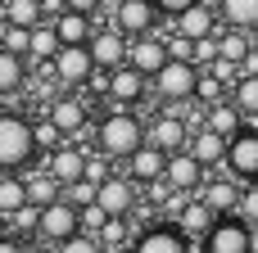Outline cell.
I'll return each mask as SVG.
<instances>
[{
  "label": "cell",
  "mask_w": 258,
  "mask_h": 253,
  "mask_svg": "<svg viewBox=\"0 0 258 253\" xmlns=\"http://www.w3.org/2000/svg\"><path fill=\"white\" fill-rule=\"evenodd\" d=\"M172 23H177V32H181V36L200 41V36L218 32V23H222V18H218V5H209V0H195V5H190V9H181Z\"/></svg>",
  "instance_id": "9a60e30c"
},
{
  "label": "cell",
  "mask_w": 258,
  "mask_h": 253,
  "mask_svg": "<svg viewBox=\"0 0 258 253\" xmlns=\"http://www.w3.org/2000/svg\"><path fill=\"white\" fill-rule=\"evenodd\" d=\"M204 127L231 140V136H236V131L245 127V113H240V109H236L231 100H218V104H209V109H204Z\"/></svg>",
  "instance_id": "603a6c76"
},
{
  "label": "cell",
  "mask_w": 258,
  "mask_h": 253,
  "mask_svg": "<svg viewBox=\"0 0 258 253\" xmlns=\"http://www.w3.org/2000/svg\"><path fill=\"white\" fill-rule=\"evenodd\" d=\"M23 181H27V204H36V208H45V204H54V199L63 195V186H59L45 167H41L36 177H23Z\"/></svg>",
  "instance_id": "f1b7e54d"
},
{
  "label": "cell",
  "mask_w": 258,
  "mask_h": 253,
  "mask_svg": "<svg viewBox=\"0 0 258 253\" xmlns=\"http://www.w3.org/2000/svg\"><path fill=\"white\" fill-rule=\"evenodd\" d=\"M77 213H82V231H91V235H95V231H100V222L109 217L100 204H86V208H77Z\"/></svg>",
  "instance_id": "b9f144b4"
},
{
  "label": "cell",
  "mask_w": 258,
  "mask_h": 253,
  "mask_svg": "<svg viewBox=\"0 0 258 253\" xmlns=\"http://www.w3.org/2000/svg\"><path fill=\"white\" fill-rule=\"evenodd\" d=\"M95 145H100L104 158H127L132 149L145 145V127H141L136 113H127L122 104H113V113L95 127Z\"/></svg>",
  "instance_id": "6da1fadb"
},
{
  "label": "cell",
  "mask_w": 258,
  "mask_h": 253,
  "mask_svg": "<svg viewBox=\"0 0 258 253\" xmlns=\"http://www.w3.org/2000/svg\"><path fill=\"white\" fill-rule=\"evenodd\" d=\"M77 231H82V213H77V204H68L63 195H59L54 204H45L41 217H36V235H41L45 244H63V240L77 235Z\"/></svg>",
  "instance_id": "277c9868"
},
{
  "label": "cell",
  "mask_w": 258,
  "mask_h": 253,
  "mask_svg": "<svg viewBox=\"0 0 258 253\" xmlns=\"http://www.w3.org/2000/svg\"><path fill=\"white\" fill-rule=\"evenodd\" d=\"M145 86H150L145 72H136L132 63H118V68H109V91H104V95L127 109V104H141V100H145Z\"/></svg>",
  "instance_id": "30bf717a"
},
{
  "label": "cell",
  "mask_w": 258,
  "mask_h": 253,
  "mask_svg": "<svg viewBox=\"0 0 258 253\" xmlns=\"http://www.w3.org/2000/svg\"><path fill=\"white\" fill-rule=\"evenodd\" d=\"M0 253H23V244H18L14 235H0Z\"/></svg>",
  "instance_id": "7dc6e473"
},
{
  "label": "cell",
  "mask_w": 258,
  "mask_h": 253,
  "mask_svg": "<svg viewBox=\"0 0 258 253\" xmlns=\"http://www.w3.org/2000/svg\"><path fill=\"white\" fill-rule=\"evenodd\" d=\"M132 253H190V244H186V235H181L177 226H150V231L136 240Z\"/></svg>",
  "instance_id": "d6986e66"
},
{
  "label": "cell",
  "mask_w": 258,
  "mask_h": 253,
  "mask_svg": "<svg viewBox=\"0 0 258 253\" xmlns=\"http://www.w3.org/2000/svg\"><path fill=\"white\" fill-rule=\"evenodd\" d=\"M113 177V167H109V158H86V167H82V181H91V186H100V181H109Z\"/></svg>",
  "instance_id": "60d3db41"
},
{
  "label": "cell",
  "mask_w": 258,
  "mask_h": 253,
  "mask_svg": "<svg viewBox=\"0 0 258 253\" xmlns=\"http://www.w3.org/2000/svg\"><path fill=\"white\" fill-rule=\"evenodd\" d=\"M218 100H227V81L213 72V68H200V77H195V104H218Z\"/></svg>",
  "instance_id": "4dcf8cb0"
},
{
  "label": "cell",
  "mask_w": 258,
  "mask_h": 253,
  "mask_svg": "<svg viewBox=\"0 0 258 253\" xmlns=\"http://www.w3.org/2000/svg\"><path fill=\"white\" fill-rule=\"evenodd\" d=\"M245 54H249V32L218 23V59H227V63H240Z\"/></svg>",
  "instance_id": "4316f807"
},
{
  "label": "cell",
  "mask_w": 258,
  "mask_h": 253,
  "mask_svg": "<svg viewBox=\"0 0 258 253\" xmlns=\"http://www.w3.org/2000/svg\"><path fill=\"white\" fill-rule=\"evenodd\" d=\"M50 122H54L63 136H73L77 127H86V100H82V95H59V100L50 104Z\"/></svg>",
  "instance_id": "44dd1931"
},
{
  "label": "cell",
  "mask_w": 258,
  "mask_h": 253,
  "mask_svg": "<svg viewBox=\"0 0 258 253\" xmlns=\"http://www.w3.org/2000/svg\"><path fill=\"white\" fill-rule=\"evenodd\" d=\"M195 77H200V68L190 59H163V68L150 81H154V95L163 104H172V100H195Z\"/></svg>",
  "instance_id": "3957f363"
},
{
  "label": "cell",
  "mask_w": 258,
  "mask_h": 253,
  "mask_svg": "<svg viewBox=\"0 0 258 253\" xmlns=\"http://www.w3.org/2000/svg\"><path fill=\"white\" fill-rule=\"evenodd\" d=\"M254 122H258V118H254Z\"/></svg>",
  "instance_id": "681fc988"
},
{
  "label": "cell",
  "mask_w": 258,
  "mask_h": 253,
  "mask_svg": "<svg viewBox=\"0 0 258 253\" xmlns=\"http://www.w3.org/2000/svg\"><path fill=\"white\" fill-rule=\"evenodd\" d=\"M218 5V18L227 27H240V32H258V0H213Z\"/></svg>",
  "instance_id": "cb8c5ba5"
},
{
  "label": "cell",
  "mask_w": 258,
  "mask_h": 253,
  "mask_svg": "<svg viewBox=\"0 0 258 253\" xmlns=\"http://www.w3.org/2000/svg\"><path fill=\"white\" fill-rule=\"evenodd\" d=\"M23 81H27V59L0 45V95H14V91H23Z\"/></svg>",
  "instance_id": "484cf974"
},
{
  "label": "cell",
  "mask_w": 258,
  "mask_h": 253,
  "mask_svg": "<svg viewBox=\"0 0 258 253\" xmlns=\"http://www.w3.org/2000/svg\"><path fill=\"white\" fill-rule=\"evenodd\" d=\"M186 154H190L200 167H222V158H227V136H218V131H209V127H195V131H186Z\"/></svg>",
  "instance_id": "4fadbf2b"
},
{
  "label": "cell",
  "mask_w": 258,
  "mask_h": 253,
  "mask_svg": "<svg viewBox=\"0 0 258 253\" xmlns=\"http://www.w3.org/2000/svg\"><path fill=\"white\" fill-rule=\"evenodd\" d=\"M59 127L54 122H41V127H32V140H36V154H45V149H59Z\"/></svg>",
  "instance_id": "74e56055"
},
{
  "label": "cell",
  "mask_w": 258,
  "mask_h": 253,
  "mask_svg": "<svg viewBox=\"0 0 258 253\" xmlns=\"http://www.w3.org/2000/svg\"><path fill=\"white\" fill-rule=\"evenodd\" d=\"M204 240H209V253H249V222L218 217Z\"/></svg>",
  "instance_id": "7c38bea8"
},
{
  "label": "cell",
  "mask_w": 258,
  "mask_h": 253,
  "mask_svg": "<svg viewBox=\"0 0 258 253\" xmlns=\"http://www.w3.org/2000/svg\"><path fill=\"white\" fill-rule=\"evenodd\" d=\"M95 204L109 213V217H132V208H136V186L127 181V177H109V181H100L95 186Z\"/></svg>",
  "instance_id": "8fae6325"
},
{
  "label": "cell",
  "mask_w": 258,
  "mask_h": 253,
  "mask_svg": "<svg viewBox=\"0 0 258 253\" xmlns=\"http://www.w3.org/2000/svg\"><path fill=\"white\" fill-rule=\"evenodd\" d=\"M36 158V140H32V122L18 113H0V172H14L23 163Z\"/></svg>",
  "instance_id": "7a4b0ae2"
},
{
  "label": "cell",
  "mask_w": 258,
  "mask_h": 253,
  "mask_svg": "<svg viewBox=\"0 0 258 253\" xmlns=\"http://www.w3.org/2000/svg\"><path fill=\"white\" fill-rule=\"evenodd\" d=\"M86 50H91V63L95 68H118V63H127V32L100 27V32L86 36Z\"/></svg>",
  "instance_id": "ba28073f"
},
{
  "label": "cell",
  "mask_w": 258,
  "mask_h": 253,
  "mask_svg": "<svg viewBox=\"0 0 258 253\" xmlns=\"http://www.w3.org/2000/svg\"><path fill=\"white\" fill-rule=\"evenodd\" d=\"M159 9H154V0H118L113 5V27L118 32H127V36H141V32H154L159 27Z\"/></svg>",
  "instance_id": "52a82bcc"
},
{
  "label": "cell",
  "mask_w": 258,
  "mask_h": 253,
  "mask_svg": "<svg viewBox=\"0 0 258 253\" xmlns=\"http://www.w3.org/2000/svg\"><path fill=\"white\" fill-rule=\"evenodd\" d=\"M163 59H168V41H163L159 32H141V36L127 41V63H132L136 72L154 77V72L163 68Z\"/></svg>",
  "instance_id": "8992f818"
},
{
  "label": "cell",
  "mask_w": 258,
  "mask_h": 253,
  "mask_svg": "<svg viewBox=\"0 0 258 253\" xmlns=\"http://www.w3.org/2000/svg\"><path fill=\"white\" fill-rule=\"evenodd\" d=\"M200 199H204L213 213H231V208L240 204V195H236V186H231V181H213V186H204V190H200Z\"/></svg>",
  "instance_id": "1f68e13d"
},
{
  "label": "cell",
  "mask_w": 258,
  "mask_h": 253,
  "mask_svg": "<svg viewBox=\"0 0 258 253\" xmlns=\"http://www.w3.org/2000/svg\"><path fill=\"white\" fill-rule=\"evenodd\" d=\"M186 122L177 118V113H159L150 127H145V140L154 145V149H163V154H177V149H186Z\"/></svg>",
  "instance_id": "5bb4252c"
},
{
  "label": "cell",
  "mask_w": 258,
  "mask_h": 253,
  "mask_svg": "<svg viewBox=\"0 0 258 253\" xmlns=\"http://www.w3.org/2000/svg\"><path fill=\"white\" fill-rule=\"evenodd\" d=\"M63 5H68V9H77V14H95L104 0H63Z\"/></svg>",
  "instance_id": "bcb514c9"
},
{
  "label": "cell",
  "mask_w": 258,
  "mask_h": 253,
  "mask_svg": "<svg viewBox=\"0 0 258 253\" xmlns=\"http://www.w3.org/2000/svg\"><path fill=\"white\" fill-rule=\"evenodd\" d=\"M190 5H195V0H154V9H159L163 18H177V14H181V9H190Z\"/></svg>",
  "instance_id": "ee69618b"
},
{
  "label": "cell",
  "mask_w": 258,
  "mask_h": 253,
  "mask_svg": "<svg viewBox=\"0 0 258 253\" xmlns=\"http://www.w3.org/2000/svg\"><path fill=\"white\" fill-rule=\"evenodd\" d=\"M200 172H204V167H200V163H195V158H190L186 149L168 154V163H163V181H168L172 190H186V195H190V190L200 186Z\"/></svg>",
  "instance_id": "ac0fdd59"
},
{
  "label": "cell",
  "mask_w": 258,
  "mask_h": 253,
  "mask_svg": "<svg viewBox=\"0 0 258 253\" xmlns=\"http://www.w3.org/2000/svg\"><path fill=\"white\" fill-rule=\"evenodd\" d=\"M236 68H240V77H258V50H254V45H249V54H245Z\"/></svg>",
  "instance_id": "f6af8a7d"
},
{
  "label": "cell",
  "mask_w": 258,
  "mask_h": 253,
  "mask_svg": "<svg viewBox=\"0 0 258 253\" xmlns=\"http://www.w3.org/2000/svg\"><path fill=\"white\" fill-rule=\"evenodd\" d=\"M0 18L14 27H36L45 14H41V0H0Z\"/></svg>",
  "instance_id": "83f0119b"
},
{
  "label": "cell",
  "mask_w": 258,
  "mask_h": 253,
  "mask_svg": "<svg viewBox=\"0 0 258 253\" xmlns=\"http://www.w3.org/2000/svg\"><path fill=\"white\" fill-rule=\"evenodd\" d=\"M50 23H54V32H59V45H86V36L95 32V27H91V14H77V9H63V14H54Z\"/></svg>",
  "instance_id": "7402d4cb"
},
{
  "label": "cell",
  "mask_w": 258,
  "mask_h": 253,
  "mask_svg": "<svg viewBox=\"0 0 258 253\" xmlns=\"http://www.w3.org/2000/svg\"><path fill=\"white\" fill-rule=\"evenodd\" d=\"M59 253H104V244H100L91 231H77V235H68V240L59 244Z\"/></svg>",
  "instance_id": "d590c367"
},
{
  "label": "cell",
  "mask_w": 258,
  "mask_h": 253,
  "mask_svg": "<svg viewBox=\"0 0 258 253\" xmlns=\"http://www.w3.org/2000/svg\"><path fill=\"white\" fill-rule=\"evenodd\" d=\"M127 235H132L127 217H104V222H100V231H95V240H100L104 249H122V244H127Z\"/></svg>",
  "instance_id": "836d02e7"
},
{
  "label": "cell",
  "mask_w": 258,
  "mask_h": 253,
  "mask_svg": "<svg viewBox=\"0 0 258 253\" xmlns=\"http://www.w3.org/2000/svg\"><path fill=\"white\" fill-rule=\"evenodd\" d=\"M27 204V181L18 177V172H0V213L9 217L14 208H23Z\"/></svg>",
  "instance_id": "f546056e"
},
{
  "label": "cell",
  "mask_w": 258,
  "mask_h": 253,
  "mask_svg": "<svg viewBox=\"0 0 258 253\" xmlns=\"http://www.w3.org/2000/svg\"><path fill=\"white\" fill-rule=\"evenodd\" d=\"M218 222V213L204 204V199H186L181 208H177V231L186 235V240H200V235H209V226Z\"/></svg>",
  "instance_id": "e0dca14e"
},
{
  "label": "cell",
  "mask_w": 258,
  "mask_h": 253,
  "mask_svg": "<svg viewBox=\"0 0 258 253\" xmlns=\"http://www.w3.org/2000/svg\"><path fill=\"white\" fill-rule=\"evenodd\" d=\"M27 36H32V27H14V23H5V36H0V45L27 59Z\"/></svg>",
  "instance_id": "8d00e7d4"
},
{
  "label": "cell",
  "mask_w": 258,
  "mask_h": 253,
  "mask_svg": "<svg viewBox=\"0 0 258 253\" xmlns=\"http://www.w3.org/2000/svg\"><path fill=\"white\" fill-rule=\"evenodd\" d=\"M245 118H258V77H236V86H231V95H227Z\"/></svg>",
  "instance_id": "d6a6232c"
},
{
  "label": "cell",
  "mask_w": 258,
  "mask_h": 253,
  "mask_svg": "<svg viewBox=\"0 0 258 253\" xmlns=\"http://www.w3.org/2000/svg\"><path fill=\"white\" fill-rule=\"evenodd\" d=\"M168 59H190V36H168Z\"/></svg>",
  "instance_id": "7bdbcfd3"
},
{
  "label": "cell",
  "mask_w": 258,
  "mask_h": 253,
  "mask_svg": "<svg viewBox=\"0 0 258 253\" xmlns=\"http://www.w3.org/2000/svg\"><path fill=\"white\" fill-rule=\"evenodd\" d=\"M213 59H218V32H209V36L190 41V63H195V68H209Z\"/></svg>",
  "instance_id": "e575fe53"
},
{
  "label": "cell",
  "mask_w": 258,
  "mask_h": 253,
  "mask_svg": "<svg viewBox=\"0 0 258 253\" xmlns=\"http://www.w3.org/2000/svg\"><path fill=\"white\" fill-rule=\"evenodd\" d=\"M59 54V32H54V23L50 18H41L36 27H32V36H27V63L36 59V63H50Z\"/></svg>",
  "instance_id": "d4e9b609"
},
{
  "label": "cell",
  "mask_w": 258,
  "mask_h": 253,
  "mask_svg": "<svg viewBox=\"0 0 258 253\" xmlns=\"http://www.w3.org/2000/svg\"><path fill=\"white\" fill-rule=\"evenodd\" d=\"M240 181H258V127H240L231 140H227V158H222Z\"/></svg>",
  "instance_id": "5b68a950"
},
{
  "label": "cell",
  "mask_w": 258,
  "mask_h": 253,
  "mask_svg": "<svg viewBox=\"0 0 258 253\" xmlns=\"http://www.w3.org/2000/svg\"><path fill=\"white\" fill-rule=\"evenodd\" d=\"M249 253H258V226H249Z\"/></svg>",
  "instance_id": "c3c4849f"
},
{
  "label": "cell",
  "mask_w": 258,
  "mask_h": 253,
  "mask_svg": "<svg viewBox=\"0 0 258 253\" xmlns=\"http://www.w3.org/2000/svg\"><path fill=\"white\" fill-rule=\"evenodd\" d=\"M63 199H68V204H82V208H86V204H95V186L77 177V181H68V186H63Z\"/></svg>",
  "instance_id": "f35d334b"
},
{
  "label": "cell",
  "mask_w": 258,
  "mask_h": 253,
  "mask_svg": "<svg viewBox=\"0 0 258 253\" xmlns=\"http://www.w3.org/2000/svg\"><path fill=\"white\" fill-rule=\"evenodd\" d=\"M82 167H86V154H82V145H59V149H50V154H45V172H50L59 186L77 181V177H82Z\"/></svg>",
  "instance_id": "2e32d148"
},
{
  "label": "cell",
  "mask_w": 258,
  "mask_h": 253,
  "mask_svg": "<svg viewBox=\"0 0 258 253\" xmlns=\"http://www.w3.org/2000/svg\"><path fill=\"white\" fill-rule=\"evenodd\" d=\"M240 222H249V226H258V181H249V190L240 195Z\"/></svg>",
  "instance_id": "ab89813d"
},
{
  "label": "cell",
  "mask_w": 258,
  "mask_h": 253,
  "mask_svg": "<svg viewBox=\"0 0 258 253\" xmlns=\"http://www.w3.org/2000/svg\"><path fill=\"white\" fill-rule=\"evenodd\" d=\"M163 163H168V154L154 149L150 140H145L141 149L127 154V172H132V181H159V177H163Z\"/></svg>",
  "instance_id": "ffe728a7"
},
{
  "label": "cell",
  "mask_w": 258,
  "mask_h": 253,
  "mask_svg": "<svg viewBox=\"0 0 258 253\" xmlns=\"http://www.w3.org/2000/svg\"><path fill=\"white\" fill-rule=\"evenodd\" d=\"M50 68H54V77L63 81V86H86V77H91V50L86 45H59V54L50 59Z\"/></svg>",
  "instance_id": "9c48e42d"
}]
</instances>
